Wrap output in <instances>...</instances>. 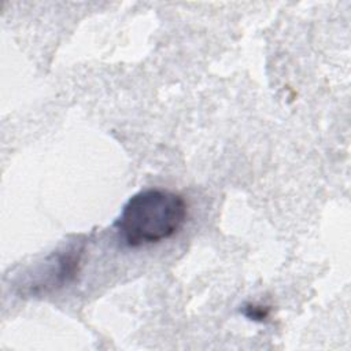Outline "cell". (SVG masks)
I'll return each instance as SVG.
<instances>
[{"instance_id": "6da1fadb", "label": "cell", "mask_w": 351, "mask_h": 351, "mask_svg": "<svg viewBox=\"0 0 351 351\" xmlns=\"http://www.w3.org/2000/svg\"><path fill=\"white\" fill-rule=\"evenodd\" d=\"M185 199L166 189H145L133 195L114 226L128 247L156 244L170 239L185 223Z\"/></svg>"}, {"instance_id": "7a4b0ae2", "label": "cell", "mask_w": 351, "mask_h": 351, "mask_svg": "<svg viewBox=\"0 0 351 351\" xmlns=\"http://www.w3.org/2000/svg\"><path fill=\"white\" fill-rule=\"evenodd\" d=\"M84 252L82 245H71L63 252L56 254L49 263L45 265L44 271L38 273L36 281L30 282L29 292L30 293H48L63 288L71 280H74L78 273V267L81 263V256Z\"/></svg>"}, {"instance_id": "3957f363", "label": "cell", "mask_w": 351, "mask_h": 351, "mask_svg": "<svg viewBox=\"0 0 351 351\" xmlns=\"http://www.w3.org/2000/svg\"><path fill=\"white\" fill-rule=\"evenodd\" d=\"M244 315L254 321H263L269 317L270 308L266 306H258V304H247L243 310Z\"/></svg>"}]
</instances>
